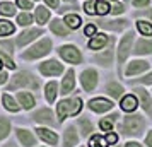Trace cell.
Listing matches in <instances>:
<instances>
[{"label": "cell", "mask_w": 152, "mask_h": 147, "mask_svg": "<svg viewBox=\"0 0 152 147\" xmlns=\"http://www.w3.org/2000/svg\"><path fill=\"white\" fill-rule=\"evenodd\" d=\"M82 110V99L79 98H72V99H63L56 105V115H58V120L62 121L67 116H74Z\"/></svg>", "instance_id": "obj_1"}, {"label": "cell", "mask_w": 152, "mask_h": 147, "mask_svg": "<svg viewBox=\"0 0 152 147\" xmlns=\"http://www.w3.org/2000/svg\"><path fill=\"white\" fill-rule=\"evenodd\" d=\"M145 128V121L140 115H130L123 120V125L120 127V130L125 135H140Z\"/></svg>", "instance_id": "obj_2"}, {"label": "cell", "mask_w": 152, "mask_h": 147, "mask_svg": "<svg viewBox=\"0 0 152 147\" xmlns=\"http://www.w3.org/2000/svg\"><path fill=\"white\" fill-rule=\"evenodd\" d=\"M19 87H31V89H38L39 87V82L36 80V77H33L31 74H26V72H21L12 77L10 84H9V91H14V89H19Z\"/></svg>", "instance_id": "obj_3"}, {"label": "cell", "mask_w": 152, "mask_h": 147, "mask_svg": "<svg viewBox=\"0 0 152 147\" xmlns=\"http://www.w3.org/2000/svg\"><path fill=\"white\" fill-rule=\"evenodd\" d=\"M50 50H51V41H50L48 38H45V39H41L39 43H36L33 48H29L24 55H22V58H26V60H34V58H41V56L48 55Z\"/></svg>", "instance_id": "obj_4"}, {"label": "cell", "mask_w": 152, "mask_h": 147, "mask_svg": "<svg viewBox=\"0 0 152 147\" xmlns=\"http://www.w3.org/2000/svg\"><path fill=\"white\" fill-rule=\"evenodd\" d=\"M58 53H60V56H62L63 60H67V62H70V63H80L82 62L80 51H79L75 46H72V45L62 46V48L58 50Z\"/></svg>", "instance_id": "obj_5"}, {"label": "cell", "mask_w": 152, "mask_h": 147, "mask_svg": "<svg viewBox=\"0 0 152 147\" xmlns=\"http://www.w3.org/2000/svg\"><path fill=\"white\" fill-rule=\"evenodd\" d=\"M80 82H82L84 89H86L87 92L94 91V87H96V84H97V74H96V70H92V69L84 70L82 75H80Z\"/></svg>", "instance_id": "obj_6"}, {"label": "cell", "mask_w": 152, "mask_h": 147, "mask_svg": "<svg viewBox=\"0 0 152 147\" xmlns=\"http://www.w3.org/2000/svg\"><path fill=\"white\" fill-rule=\"evenodd\" d=\"M39 72H41L43 75L51 77V75H58V74H62L63 67H62V63L55 62V60H48V62H43L41 65H39Z\"/></svg>", "instance_id": "obj_7"}, {"label": "cell", "mask_w": 152, "mask_h": 147, "mask_svg": "<svg viewBox=\"0 0 152 147\" xmlns=\"http://www.w3.org/2000/svg\"><path fill=\"white\" fill-rule=\"evenodd\" d=\"M132 43H133V34H132V33H128V34L121 39V43H120V48H118V60H120V63H123L125 60H126V56H128L130 48H132Z\"/></svg>", "instance_id": "obj_8"}, {"label": "cell", "mask_w": 152, "mask_h": 147, "mask_svg": "<svg viewBox=\"0 0 152 147\" xmlns=\"http://www.w3.org/2000/svg\"><path fill=\"white\" fill-rule=\"evenodd\" d=\"M89 108L96 113H104V111H108V110L113 108V103L108 101V99H104V98H96V99H91L89 101Z\"/></svg>", "instance_id": "obj_9"}, {"label": "cell", "mask_w": 152, "mask_h": 147, "mask_svg": "<svg viewBox=\"0 0 152 147\" xmlns=\"http://www.w3.org/2000/svg\"><path fill=\"white\" fill-rule=\"evenodd\" d=\"M31 118L38 121V123H45V125H53V115L50 111L48 108H41V110H38L36 113H33V116Z\"/></svg>", "instance_id": "obj_10"}, {"label": "cell", "mask_w": 152, "mask_h": 147, "mask_svg": "<svg viewBox=\"0 0 152 147\" xmlns=\"http://www.w3.org/2000/svg\"><path fill=\"white\" fill-rule=\"evenodd\" d=\"M41 34H43L41 29H28V31H24V33L19 34L17 45H19V46H24V45H28L29 41H33L34 38H38V36H41Z\"/></svg>", "instance_id": "obj_11"}, {"label": "cell", "mask_w": 152, "mask_h": 147, "mask_svg": "<svg viewBox=\"0 0 152 147\" xmlns=\"http://www.w3.org/2000/svg\"><path fill=\"white\" fill-rule=\"evenodd\" d=\"M149 65L151 63L149 62H145V60H135V62H132L128 63V69H126V75L130 77V75H135V74H140V72H144V70L149 69Z\"/></svg>", "instance_id": "obj_12"}, {"label": "cell", "mask_w": 152, "mask_h": 147, "mask_svg": "<svg viewBox=\"0 0 152 147\" xmlns=\"http://www.w3.org/2000/svg\"><path fill=\"white\" fill-rule=\"evenodd\" d=\"M36 132H38V137H39L41 140H45L46 144H50V146H56L58 137H56V133L53 132V130H48V128H38Z\"/></svg>", "instance_id": "obj_13"}, {"label": "cell", "mask_w": 152, "mask_h": 147, "mask_svg": "<svg viewBox=\"0 0 152 147\" xmlns=\"http://www.w3.org/2000/svg\"><path fill=\"white\" fill-rule=\"evenodd\" d=\"M77 142H79V135H77L75 128L69 127L63 133V147H74L77 146Z\"/></svg>", "instance_id": "obj_14"}, {"label": "cell", "mask_w": 152, "mask_h": 147, "mask_svg": "<svg viewBox=\"0 0 152 147\" xmlns=\"http://www.w3.org/2000/svg\"><path fill=\"white\" fill-rule=\"evenodd\" d=\"M74 70H69L67 75L63 77L62 80V94H69V92L74 91V86H75V77H74Z\"/></svg>", "instance_id": "obj_15"}, {"label": "cell", "mask_w": 152, "mask_h": 147, "mask_svg": "<svg viewBox=\"0 0 152 147\" xmlns=\"http://www.w3.org/2000/svg\"><path fill=\"white\" fill-rule=\"evenodd\" d=\"M17 139L21 140V144L26 147H33L36 144L33 133L29 132V130H24V128H17Z\"/></svg>", "instance_id": "obj_16"}, {"label": "cell", "mask_w": 152, "mask_h": 147, "mask_svg": "<svg viewBox=\"0 0 152 147\" xmlns=\"http://www.w3.org/2000/svg\"><path fill=\"white\" fill-rule=\"evenodd\" d=\"M135 92L138 94V98H140V103H142V108L145 110V113H149L152 115V101H151V96L144 91V89H135Z\"/></svg>", "instance_id": "obj_17"}, {"label": "cell", "mask_w": 152, "mask_h": 147, "mask_svg": "<svg viewBox=\"0 0 152 147\" xmlns=\"http://www.w3.org/2000/svg\"><path fill=\"white\" fill-rule=\"evenodd\" d=\"M137 55H147L152 51V39H140V41L135 43V50H133Z\"/></svg>", "instance_id": "obj_18"}, {"label": "cell", "mask_w": 152, "mask_h": 147, "mask_svg": "<svg viewBox=\"0 0 152 147\" xmlns=\"http://www.w3.org/2000/svg\"><path fill=\"white\" fill-rule=\"evenodd\" d=\"M137 106H138V101L137 98L133 96V94H128V96H125L123 99H121V108H123L125 111H135L137 110Z\"/></svg>", "instance_id": "obj_19"}, {"label": "cell", "mask_w": 152, "mask_h": 147, "mask_svg": "<svg viewBox=\"0 0 152 147\" xmlns=\"http://www.w3.org/2000/svg\"><path fill=\"white\" fill-rule=\"evenodd\" d=\"M17 101H19V105H21L24 110H31V108L34 106V98H33L29 92H19V94H17Z\"/></svg>", "instance_id": "obj_20"}, {"label": "cell", "mask_w": 152, "mask_h": 147, "mask_svg": "<svg viewBox=\"0 0 152 147\" xmlns=\"http://www.w3.org/2000/svg\"><path fill=\"white\" fill-rule=\"evenodd\" d=\"M108 43V36L106 34H96L92 36V39L89 41V48L91 50H101Z\"/></svg>", "instance_id": "obj_21"}, {"label": "cell", "mask_w": 152, "mask_h": 147, "mask_svg": "<svg viewBox=\"0 0 152 147\" xmlns=\"http://www.w3.org/2000/svg\"><path fill=\"white\" fill-rule=\"evenodd\" d=\"M51 31L56 36H69V28L60 19H53V22H51Z\"/></svg>", "instance_id": "obj_22"}, {"label": "cell", "mask_w": 152, "mask_h": 147, "mask_svg": "<svg viewBox=\"0 0 152 147\" xmlns=\"http://www.w3.org/2000/svg\"><path fill=\"white\" fill-rule=\"evenodd\" d=\"M48 19H50V12H48V9L46 7H39L36 9V21H38V24L39 26H43L45 22H48Z\"/></svg>", "instance_id": "obj_23"}, {"label": "cell", "mask_w": 152, "mask_h": 147, "mask_svg": "<svg viewBox=\"0 0 152 147\" xmlns=\"http://www.w3.org/2000/svg\"><path fill=\"white\" fill-rule=\"evenodd\" d=\"M118 120V115L115 113V115H111V116H108V118H103L101 121H99V127L103 128L104 132H111L113 130V123Z\"/></svg>", "instance_id": "obj_24"}, {"label": "cell", "mask_w": 152, "mask_h": 147, "mask_svg": "<svg viewBox=\"0 0 152 147\" xmlns=\"http://www.w3.org/2000/svg\"><path fill=\"white\" fill-rule=\"evenodd\" d=\"M79 127H80V135L87 137L92 132V123L89 121V118H79Z\"/></svg>", "instance_id": "obj_25"}, {"label": "cell", "mask_w": 152, "mask_h": 147, "mask_svg": "<svg viewBox=\"0 0 152 147\" xmlns=\"http://www.w3.org/2000/svg\"><path fill=\"white\" fill-rule=\"evenodd\" d=\"M106 91H108V94L113 96V98H121L123 87H121L120 84H116V82H110V84L106 86Z\"/></svg>", "instance_id": "obj_26"}, {"label": "cell", "mask_w": 152, "mask_h": 147, "mask_svg": "<svg viewBox=\"0 0 152 147\" xmlns=\"http://www.w3.org/2000/svg\"><path fill=\"white\" fill-rule=\"evenodd\" d=\"M2 101H4V106L7 108L9 111H14V113L19 111V105H17V103H15V99L10 98L9 94H4V96H2Z\"/></svg>", "instance_id": "obj_27"}, {"label": "cell", "mask_w": 152, "mask_h": 147, "mask_svg": "<svg viewBox=\"0 0 152 147\" xmlns=\"http://www.w3.org/2000/svg\"><path fill=\"white\" fill-rule=\"evenodd\" d=\"M111 58H113V50H110V48L106 50L103 55H97L96 56V60L101 63V65H104V67H110V65H111Z\"/></svg>", "instance_id": "obj_28"}, {"label": "cell", "mask_w": 152, "mask_h": 147, "mask_svg": "<svg viewBox=\"0 0 152 147\" xmlns=\"http://www.w3.org/2000/svg\"><path fill=\"white\" fill-rule=\"evenodd\" d=\"M15 31L14 28V24L12 22H9V21H0V36H9V34H12Z\"/></svg>", "instance_id": "obj_29"}, {"label": "cell", "mask_w": 152, "mask_h": 147, "mask_svg": "<svg viewBox=\"0 0 152 147\" xmlns=\"http://www.w3.org/2000/svg\"><path fill=\"white\" fill-rule=\"evenodd\" d=\"M56 91H58V86H56L55 80L46 84V99H48L50 103H53V101H55V98H56Z\"/></svg>", "instance_id": "obj_30"}, {"label": "cell", "mask_w": 152, "mask_h": 147, "mask_svg": "<svg viewBox=\"0 0 152 147\" xmlns=\"http://www.w3.org/2000/svg\"><path fill=\"white\" fill-rule=\"evenodd\" d=\"M65 22H67V28H70V29H75V28H79L80 26V17L79 15H75V14H67L65 15Z\"/></svg>", "instance_id": "obj_31"}, {"label": "cell", "mask_w": 152, "mask_h": 147, "mask_svg": "<svg viewBox=\"0 0 152 147\" xmlns=\"http://www.w3.org/2000/svg\"><path fill=\"white\" fill-rule=\"evenodd\" d=\"M10 132V121L7 118H4V116H0V140L5 139Z\"/></svg>", "instance_id": "obj_32"}, {"label": "cell", "mask_w": 152, "mask_h": 147, "mask_svg": "<svg viewBox=\"0 0 152 147\" xmlns=\"http://www.w3.org/2000/svg\"><path fill=\"white\" fill-rule=\"evenodd\" d=\"M89 146L91 147H108V140H106V137L94 135V137L89 140Z\"/></svg>", "instance_id": "obj_33"}, {"label": "cell", "mask_w": 152, "mask_h": 147, "mask_svg": "<svg viewBox=\"0 0 152 147\" xmlns=\"http://www.w3.org/2000/svg\"><path fill=\"white\" fill-rule=\"evenodd\" d=\"M125 24H126V21H111V22L99 21V26L101 28H110V29H121Z\"/></svg>", "instance_id": "obj_34"}, {"label": "cell", "mask_w": 152, "mask_h": 147, "mask_svg": "<svg viewBox=\"0 0 152 147\" xmlns=\"http://www.w3.org/2000/svg\"><path fill=\"white\" fill-rule=\"evenodd\" d=\"M110 10H111V7L108 5V2H106V0H99V2H96V14L106 15Z\"/></svg>", "instance_id": "obj_35"}, {"label": "cell", "mask_w": 152, "mask_h": 147, "mask_svg": "<svg viewBox=\"0 0 152 147\" xmlns=\"http://www.w3.org/2000/svg\"><path fill=\"white\" fill-rule=\"evenodd\" d=\"M0 14L2 15H14L15 14V7L12 5V4L4 2V4H0Z\"/></svg>", "instance_id": "obj_36"}, {"label": "cell", "mask_w": 152, "mask_h": 147, "mask_svg": "<svg viewBox=\"0 0 152 147\" xmlns=\"http://www.w3.org/2000/svg\"><path fill=\"white\" fill-rule=\"evenodd\" d=\"M137 28H138V31H140L144 36H152V24L140 21V22L137 24Z\"/></svg>", "instance_id": "obj_37"}, {"label": "cell", "mask_w": 152, "mask_h": 147, "mask_svg": "<svg viewBox=\"0 0 152 147\" xmlns=\"http://www.w3.org/2000/svg\"><path fill=\"white\" fill-rule=\"evenodd\" d=\"M17 22H19L21 26H29V24L33 22V15L28 14V12H22V14L17 17Z\"/></svg>", "instance_id": "obj_38"}, {"label": "cell", "mask_w": 152, "mask_h": 147, "mask_svg": "<svg viewBox=\"0 0 152 147\" xmlns=\"http://www.w3.org/2000/svg\"><path fill=\"white\" fill-rule=\"evenodd\" d=\"M0 60H2V62L5 63V65H7L9 69H15V63L12 62V58H10L9 55H5V53H2V51H0Z\"/></svg>", "instance_id": "obj_39"}, {"label": "cell", "mask_w": 152, "mask_h": 147, "mask_svg": "<svg viewBox=\"0 0 152 147\" xmlns=\"http://www.w3.org/2000/svg\"><path fill=\"white\" fill-rule=\"evenodd\" d=\"M84 9H86V12L89 15H92V14H96V4L91 0V2H86L84 4Z\"/></svg>", "instance_id": "obj_40"}, {"label": "cell", "mask_w": 152, "mask_h": 147, "mask_svg": "<svg viewBox=\"0 0 152 147\" xmlns=\"http://www.w3.org/2000/svg\"><path fill=\"white\" fill-rule=\"evenodd\" d=\"M0 46H2V48H5L7 55H12V51H14V50H12V43H10V41H2V43H0Z\"/></svg>", "instance_id": "obj_41"}, {"label": "cell", "mask_w": 152, "mask_h": 147, "mask_svg": "<svg viewBox=\"0 0 152 147\" xmlns=\"http://www.w3.org/2000/svg\"><path fill=\"white\" fill-rule=\"evenodd\" d=\"M17 5L28 10V9H31V2H29V0H17Z\"/></svg>", "instance_id": "obj_42"}, {"label": "cell", "mask_w": 152, "mask_h": 147, "mask_svg": "<svg viewBox=\"0 0 152 147\" xmlns=\"http://www.w3.org/2000/svg\"><path fill=\"white\" fill-rule=\"evenodd\" d=\"M123 10H125L123 4H116V5H115V7L111 9V12H113V14H121V12H123Z\"/></svg>", "instance_id": "obj_43"}, {"label": "cell", "mask_w": 152, "mask_h": 147, "mask_svg": "<svg viewBox=\"0 0 152 147\" xmlns=\"http://www.w3.org/2000/svg\"><path fill=\"white\" fill-rule=\"evenodd\" d=\"M94 33H96V26H94V24L86 26V34L87 36H94Z\"/></svg>", "instance_id": "obj_44"}, {"label": "cell", "mask_w": 152, "mask_h": 147, "mask_svg": "<svg viewBox=\"0 0 152 147\" xmlns=\"http://www.w3.org/2000/svg\"><path fill=\"white\" fill-rule=\"evenodd\" d=\"M137 82H140V84H152V74H149V75H145V77L138 79Z\"/></svg>", "instance_id": "obj_45"}, {"label": "cell", "mask_w": 152, "mask_h": 147, "mask_svg": "<svg viewBox=\"0 0 152 147\" xmlns=\"http://www.w3.org/2000/svg\"><path fill=\"white\" fill-rule=\"evenodd\" d=\"M106 140H108V144H115L118 140V135L116 133H108V135H106Z\"/></svg>", "instance_id": "obj_46"}, {"label": "cell", "mask_w": 152, "mask_h": 147, "mask_svg": "<svg viewBox=\"0 0 152 147\" xmlns=\"http://www.w3.org/2000/svg\"><path fill=\"white\" fill-rule=\"evenodd\" d=\"M133 5L135 7H145V5H149V0H133Z\"/></svg>", "instance_id": "obj_47"}, {"label": "cell", "mask_w": 152, "mask_h": 147, "mask_svg": "<svg viewBox=\"0 0 152 147\" xmlns=\"http://www.w3.org/2000/svg\"><path fill=\"white\" fill-rule=\"evenodd\" d=\"M145 144H147L149 147H152V130L147 133V137H145Z\"/></svg>", "instance_id": "obj_48"}, {"label": "cell", "mask_w": 152, "mask_h": 147, "mask_svg": "<svg viewBox=\"0 0 152 147\" xmlns=\"http://www.w3.org/2000/svg\"><path fill=\"white\" fill-rule=\"evenodd\" d=\"M46 4H48L51 9H56V7H58V0H46Z\"/></svg>", "instance_id": "obj_49"}, {"label": "cell", "mask_w": 152, "mask_h": 147, "mask_svg": "<svg viewBox=\"0 0 152 147\" xmlns=\"http://www.w3.org/2000/svg\"><path fill=\"white\" fill-rule=\"evenodd\" d=\"M7 74H5V72H0V84H4V82H5V80H7Z\"/></svg>", "instance_id": "obj_50"}, {"label": "cell", "mask_w": 152, "mask_h": 147, "mask_svg": "<svg viewBox=\"0 0 152 147\" xmlns=\"http://www.w3.org/2000/svg\"><path fill=\"white\" fill-rule=\"evenodd\" d=\"M126 147H142V146H140L138 142H128V144H126Z\"/></svg>", "instance_id": "obj_51"}, {"label": "cell", "mask_w": 152, "mask_h": 147, "mask_svg": "<svg viewBox=\"0 0 152 147\" xmlns=\"http://www.w3.org/2000/svg\"><path fill=\"white\" fill-rule=\"evenodd\" d=\"M142 15H147V17L151 15V17H152V12H151V10H149V12H142Z\"/></svg>", "instance_id": "obj_52"}, {"label": "cell", "mask_w": 152, "mask_h": 147, "mask_svg": "<svg viewBox=\"0 0 152 147\" xmlns=\"http://www.w3.org/2000/svg\"><path fill=\"white\" fill-rule=\"evenodd\" d=\"M4 147H15V146H14V144H12V142H9V144H5V146H4Z\"/></svg>", "instance_id": "obj_53"}, {"label": "cell", "mask_w": 152, "mask_h": 147, "mask_svg": "<svg viewBox=\"0 0 152 147\" xmlns=\"http://www.w3.org/2000/svg\"><path fill=\"white\" fill-rule=\"evenodd\" d=\"M65 2H70V4H72V2H74V0H65Z\"/></svg>", "instance_id": "obj_54"}, {"label": "cell", "mask_w": 152, "mask_h": 147, "mask_svg": "<svg viewBox=\"0 0 152 147\" xmlns=\"http://www.w3.org/2000/svg\"><path fill=\"white\" fill-rule=\"evenodd\" d=\"M2 63H4V62H2V60H0V69H2Z\"/></svg>", "instance_id": "obj_55"}, {"label": "cell", "mask_w": 152, "mask_h": 147, "mask_svg": "<svg viewBox=\"0 0 152 147\" xmlns=\"http://www.w3.org/2000/svg\"><path fill=\"white\" fill-rule=\"evenodd\" d=\"M80 147H82V146H80Z\"/></svg>", "instance_id": "obj_56"}]
</instances>
